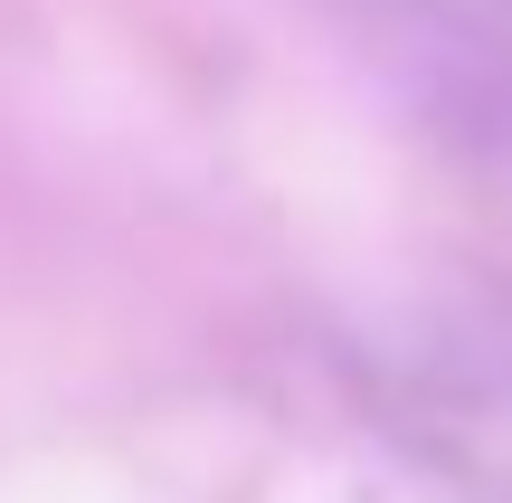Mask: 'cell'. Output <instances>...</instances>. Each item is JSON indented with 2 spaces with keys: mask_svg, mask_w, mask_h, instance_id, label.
<instances>
[{
  "mask_svg": "<svg viewBox=\"0 0 512 503\" xmlns=\"http://www.w3.org/2000/svg\"><path fill=\"white\" fill-rule=\"evenodd\" d=\"M399 428L475 494L512 503V323H456L399 352Z\"/></svg>",
  "mask_w": 512,
  "mask_h": 503,
  "instance_id": "6da1fadb",
  "label": "cell"
},
{
  "mask_svg": "<svg viewBox=\"0 0 512 503\" xmlns=\"http://www.w3.org/2000/svg\"><path fill=\"white\" fill-rule=\"evenodd\" d=\"M370 10L408 19V29L446 38V48H465V57H484L494 86H512V0H370Z\"/></svg>",
  "mask_w": 512,
  "mask_h": 503,
  "instance_id": "7a4b0ae2",
  "label": "cell"
},
{
  "mask_svg": "<svg viewBox=\"0 0 512 503\" xmlns=\"http://www.w3.org/2000/svg\"><path fill=\"white\" fill-rule=\"evenodd\" d=\"M484 152L512 171V86H484Z\"/></svg>",
  "mask_w": 512,
  "mask_h": 503,
  "instance_id": "3957f363",
  "label": "cell"
}]
</instances>
